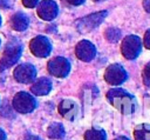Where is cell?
<instances>
[{
	"label": "cell",
	"mask_w": 150,
	"mask_h": 140,
	"mask_svg": "<svg viewBox=\"0 0 150 140\" xmlns=\"http://www.w3.org/2000/svg\"><path fill=\"white\" fill-rule=\"evenodd\" d=\"M6 139V135H5V133L0 129V140H5Z\"/></svg>",
	"instance_id": "2"
},
{
	"label": "cell",
	"mask_w": 150,
	"mask_h": 140,
	"mask_svg": "<svg viewBox=\"0 0 150 140\" xmlns=\"http://www.w3.org/2000/svg\"><path fill=\"white\" fill-rule=\"evenodd\" d=\"M15 107L18 108V111L20 112H27V111H30L32 106H34L32 99L26 95V94H19L15 99Z\"/></svg>",
	"instance_id": "1"
}]
</instances>
